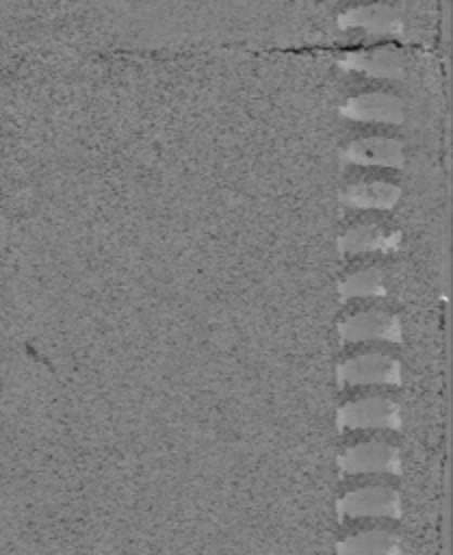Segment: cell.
Returning <instances> with one entry per match:
<instances>
[{
  "label": "cell",
  "mask_w": 453,
  "mask_h": 555,
  "mask_svg": "<svg viewBox=\"0 0 453 555\" xmlns=\"http://www.w3.org/2000/svg\"><path fill=\"white\" fill-rule=\"evenodd\" d=\"M338 512L347 518H394L399 516V494L386 486L358 488L338 501Z\"/></svg>",
  "instance_id": "cell-1"
},
{
  "label": "cell",
  "mask_w": 453,
  "mask_h": 555,
  "mask_svg": "<svg viewBox=\"0 0 453 555\" xmlns=\"http://www.w3.org/2000/svg\"><path fill=\"white\" fill-rule=\"evenodd\" d=\"M338 555H401V540L388 527H368L347 533L338 542Z\"/></svg>",
  "instance_id": "cell-2"
},
{
  "label": "cell",
  "mask_w": 453,
  "mask_h": 555,
  "mask_svg": "<svg viewBox=\"0 0 453 555\" xmlns=\"http://www.w3.org/2000/svg\"><path fill=\"white\" fill-rule=\"evenodd\" d=\"M342 466L347 473H388L397 470V453L394 449L381 442H368L347 451Z\"/></svg>",
  "instance_id": "cell-3"
}]
</instances>
